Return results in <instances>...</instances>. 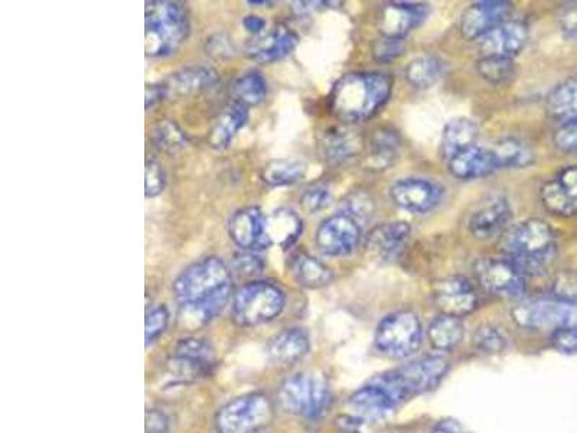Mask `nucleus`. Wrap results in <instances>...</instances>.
I'll list each match as a JSON object with an SVG mask.
<instances>
[{"label": "nucleus", "instance_id": "obj_1", "mask_svg": "<svg viewBox=\"0 0 577 433\" xmlns=\"http://www.w3.org/2000/svg\"><path fill=\"white\" fill-rule=\"evenodd\" d=\"M174 293L182 306L181 321L189 327H200L218 317L230 302V269L220 257H204L176 278Z\"/></svg>", "mask_w": 577, "mask_h": 433}, {"label": "nucleus", "instance_id": "obj_2", "mask_svg": "<svg viewBox=\"0 0 577 433\" xmlns=\"http://www.w3.org/2000/svg\"><path fill=\"white\" fill-rule=\"evenodd\" d=\"M393 78L380 71H358L339 78L329 94L331 112L345 123H360L389 102Z\"/></svg>", "mask_w": 577, "mask_h": 433}, {"label": "nucleus", "instance_id": "obj_3", "mask_svg": "<svg viewBox=\"0 0 577 433\" xmlns=\"http://www.w3.org/2000/svg\"><path fill=\"white\" fill-rule=\"evenodd\" d=\"M505 257L524 275H543L557 255V237L549 223L540 218L521 221L505 231L501 242Z\"/></svg>", "mask_w": 577, "mask_h": 433}, {"label": "nucleus", "instance_id": "obj_4", "mask_svg": "<svg viewBox=\"0 0 577 433\" xmlns=\"http://www.w3.org/2000/svg\"><path fill=\"white\" fill-rule=\"evenodd\" d=\"M187 9L179 2L152 0L145 8V51L151 58L176 54L189 37Z\"/></svg>", "mask_w": 577, "mask_h": 433}, {"label": "nucleus", "instance_id": "obj_5", "mask_svg": "<svg viewBox=\"0 0 577 433\" xmlns=\"http://www.w3.org/2000/svg\"><path fill=\"white\" fill-rule=\"evenodd\" d=\"M449 366L442 357H425L389 373L381 374L373 382L380 384L397 405L409 397L430 392L442 382Z\"/></svg>", "mask_w": 577, "mask_h": 433}, {"label": "nucleus", "instance_id": "obj_6", "mask_svg": "<svg viewBox=\"0 0 577 433\" xmlns=\"http://www.w3.org/2000/svg\"><path fill=\"white\" fill-rule=\"evenodd\" d=\"M285 292L275 283H247L233 299V317L243 327L264 324L279 317L285 309Z\"/></svg>", "mask_w": 577, "mask_h": 433}, {"label": "nucleus", "instance_id": "obj_7", "mask_svg": "<svg viewBox=\"0 0 577 433\" xmlns=\"http://www.w3.org/2000/svg\"><path fill=\"white\" fill-rule=\"evenodd\" d=\"M513 317L520 327L559 332L577 328V301L554 295L518 305Z\"/></svg>", "mask_w": 577, "mask_h": 433}, {"label": "nucleus", "instance_id": "obj_8", "mask_svg": "<svg viewBox=\"0 0 577 433\" xmlns=\"http://www.w3.org/2000/svg\"><path fill=\"white\" fill-rule=\"evenodd\" d=\"M279 400L286 412L306 419H318L331 405V392L322 377L296 374L280 387Z\"/></svg>", "mask_w": 577, "mask_h": 433}, {"label": "nucleus", "instance_id": "obj_9", "mask_svg": "<svg viewBox=\"0 0 577 433\" xmlns=\"http://www.w3.org/2000/svg\"><path fill=\"white\" fill-rule=\"evenodd\" d=\"M273 419V406L260 393L241 396L227 403L215 418L218 433H256Z\"/></svg>", "mask_w": 577, "mask_h": 433}, {"label": "nucleus", "instance_id": "obj_10", "mask_svg": "<svg viewBox=\"0 0 577 433\" xmlns=\"http://www.w3.org/2000/svg\"><path fill=\"white\" fill-rule=\"evenodd\" d=\"M422 344V322L413 312L402 311L383 319L376 331V345L381 353L406 358Z\"/></svg>", "mask_w": 577, "mask_h": 433}, {"label": "nucleus", "instance_id": "obj_11", "mask_svg": "<svg viewBox=\"0 0 577 433\" xmlns=\"http://www.w3.org/2000/svg\"><path fill=\"white\" fill-rule=\"evenodd\" d=\"M475 273L485 291L500 298L515 301L526 292V275L507 257L479 260Z\"/></svg>", "mask_w": 577, "mask_h": 433}, {"label": "nucleus", "instance_id": "obj_12", "mask_svg": "<svg viewBox=\"0 0 577 433\" xmlns=\"http://www.w3.org/2000/svg\"><path fill=\"white\" fill-rule=\"evenodd\" d=\"M361 240L358 221L339 213L322 221L315 234V243L324 255L332 257L348 256L357 249Z\"/></svg>", "mask_w": 577, "mask_h": 433}, {"label": "nucleus", "instance_id": "obj_13", "mask_svg": "<svg viewBox=\"0 0 577 433\" xmlns=\"http://www.w3.org/2000/svg\"><path fill=\"white\" fill-rule=\"evenodd\" d=\"M391 201L413 214H426L435 210L443 198V187L425 178H404L390 188Z\"/></svg>", "mask_w": 577, "mask_h": 433}, {"label": "nucleus", "instance_id": "obj_14", "mask_svg": "<svg viewBox=\"0 0 577 433\" xmlns=\"http://www.w3.org/2000/svg\"><path fill=\"white\" fill-rule=\"evenodd\" d=\"M540 197L543 207L554 216H577V165L560 169L544 182Z\"/></svg>", "mask_w": 577, "mask_h": 433}, {"label": "nucleus", "instance_id": "obj_15", "mask_svg": "<svg viewBox=\"0 0 577 433\" xmlns=\"http://www.w3.org/2000/svg\"><path fill=\"white\" fill-rule=\"evenodd\" d=\"M429 15V8L422 3H387L378 13V29L381 37L402 39L414 31Z\"/></svg>", "mask_w": 577, "mask_h": 433}, {"label": "nucleus", "instance_id": "obj_16", "mask_svg": "<svg viewBox=\"0 0 577 433\" xmlns=\"http://www.w3.org/2000/svg\"><path fill=\"white\" fill-rule=\"evenodd\" d=\"M433 301L442 314L462 318L477 308L478 296L468 279L455 276L433 285Z\"/></svg>", "mask_w": 577, "mask_h": 433}, {"label": "nucleus", "instance_id": "obj_17", "mask_svg": "<svg viewBox=\"0 0 577 433\" xmlns=\"http://www.w3.org/2000/svg\"><path fill=\"white\" fill-rule=\"evenodd\" d=\"M299 37L285 25H277L251 39L246 47L247 57L260 64H273L288 57L298 45Z\"/></svg>", "mask_w": 577, "mask_h": 433}, {"label": "nucleus", "instance_id": "obj_18", "mask_svg": "<svg viewBox=\"0 0 577 433\" xmlns=\"http://www.w3.org/2000/svg\"><path fill=\"white\" fill-rule=\"evenodd\" d=\"M484 57L510 58L524 50L528 41V26L523 21H505L478 39Z\"/></svg>", "mask_w": 577, "mask_h": 433}, {"label": "nucleus", "instance_id": "obj_19", "mask_svg": "<svg viewBox=\"0 0 577 433\" xmlns=\"http://www.w3.org/2000/svg\"><path fill=\"white\" fill-rule=\"evenodd\" d=\"M511 3L508 2H478L466 9L461 21L462 37L475 41L481 39L505 21L511 12Z\"/></svg>", "mask_w": 577, "mask_h": 433}, {"label": "nucleus", "instance_id": "obj_20", "mask_svg": "<svg viewBox=\"0 0 577 433\" xmlns=\"http://www.w3.org/2000/svg\"><path fill=\"white\" fill-rule=\"evenodd\" d=\"M510 203L502 195L488 198L469 218V231L478 240H490L504 233L511 220Z\"/></svg>", "mask_w": 577, "mask_h": 433}, {"label": "nucleus", "instance_id": "obj_21", "mask_svg": "<svg viewBox=\"0 0 577 433\" xmlns=\"http://www.w3.org/2000/svg\"><path fill=\"white\" fill-rule=\"evenodd\" d=\"M264 217L266 214L257 207H247L237 211L228 224V234L243 252H262L269 249L264 237Z\"/></svg>", "mask_w": 577, "mask_h": 433}, {"label": "nucleus", "instance_id": "obj_22", "mask_svg": "<svg viewBox=\"0 0 577 433\" xmlns=\"http://www.w3.org/2000/svg\"><path fill=\"white\" fill-rule=\"evenodd\" d=\"M410 224L406 221H391L374 227L365 239V249L383 262L396 259L409 242Z\"/></svg>", "mask_w": 577, "mask_h": 433}, {"label": "nucleus", "instance_id": "obj_23", "mask_svg": "<svg viewBox=\"0 0 577 433\" xmlns=\"http://www.w3.org/2000/svg\"><path fill=\"white\" fill-rule=\"evenodd\" d=\"M215 83H217V73L213 68L192 65V67L182 68L171 74L161 84L164 87L166 99H176V97L194 96L202 91L213 89Z\"/></svg>", "mask_w": 577, "mask_h": 433}, {"label": "nucleus", "instance_id": "obj_24", "mask_svg": "<svg viewBox=\"0 0 577 433\" xmlns=\"http://www.w3.org/2000/svg\"><path fill=\"white\" fill-rule=\"evenodd\" d=\"M449 171L459 179H478L488 177L500 169L497 156L492 148L472 145L456 153L449 159Z\"/></svg>", "mask_w": 577, "mask_h": 433}, {"label": "nucleus", "instance_id": "obj_25", "mask_svg": "<svg viewBox=\"0 0 577 433\" xmlns=\"http://www.w3.org/2000/svg\"><path fill=\"white\" fill-rule=\"evenodd\" d=\"M302 233V218L290 208H277L264 217V237L269 247L277 246L288 250L295 246Z\"/></svg>", "mask_w": 577, "mask_h": 433}, {"label": "nucleus", "instance_id": "obj_26", "mask_svg": "<svg viewBox=\"0 0 577 433\" xmlns=\"http://www.w3.org/2000/svg\"><path fill=\"white\" fill-rule=\"evenodd\" d=\"M309 351V337L302 328H286L270 340L267 353L277 366H292Z\"/></svg>", "mask_w": 577, "mask_h": 433}, {"label": "nucleus", "instance_id": "obj_27", "mask_svg": "<svg viewBox=\"0 0 577 433\" xmlns=\"http://www.w3.org/2000/svg\"><path fill=\"white\" fill-rule=\"evenodd\" d=\"M249 122V107L237 102H231L221 110L217 120L214 122L208 143L215 151H223L228 148L237 133Z\"/></svg>", "mask_w": 577, "mask_h": 433}, {"label": "nucleus", "instance_id": "obj_28", "mask_svg": "<svg viewBox=\"0 0 577 433\" xmlns=\"http://www.w3.org/2000/svg\"><path fill=\"white\" fill-rule=\"evenodd\" d=\"M321 148L329 164L341 165L361 152L363 139L354 130L334 128L325 133Z\"/></svg>", "mask_w": 577, "mask_h": 433}, {"label": "nucleus", "instance_id": "obj_29", "mask_svg": "<svg viewBox=\"0 0 577 433\" xmlns=\"http://www.w3.org/2000/svg\"><path fill=\"white\" fill-rule=\"evenodd\" d=\"M546 112L562 125L577 122V77L563 81L550 91L546 99Z\"/></svg>", "mask_w": 577, "mask_h": 433}, {"label": "nucleus", "instance_id": "obj_30", "mask_svg": "<svg viewBox=\"0 0 577 433\" xmlns=\"http://www.w3.org/2000/svg\"><path fill=\"white\" fill-rule=\"evenodd\" d=\"M175 353L181 373L184 371L192 374L205 373L214 363L213 348L204 340L197 338H185L179 341Z\"/></svg>", "mask_w": 577, "mask_h": 433}, {"label": "nucleus", "instance_id": "obj_31", "mask_svg": "<svg viewBox=\"0 0 577 433\" xmlns=\"http://www.w3.org/2000/svg\"><path fill=\"white\" fill-rule=\"evenodd\" d=\"M350 402L361 415L371 419L383 418L391 410L397 408V403L394 402L393 397L376 382L361 387L351 397Z\"/></svg>", "mask_w": 577, "mask_h": 433}, {"label": "nucleus", "instance_id": "obj_32", "mask_svg": "<svg viewBox=\"0 0 577 433\" xmlns=\"http://www.w3.org/2000/svg\"><path fill=\"white\" fill-rule=\"evenodd\" d=\"M478 138V125L468 117L453 119L442 133V155L451 159L456 153L464 151L469 146L475 145Z\"/></svg>", "mask_w": 577, "mask_h": 433}, {"label": "nucleus", "instance_id": "obj_33", "mask_svg": "<svg viewBox=\"0 0 577 433\" xmlns=\"http://www.w3.org/2000/svg\"><path fill=\"white\" fill-rule=\"evenodd\" d=\"M290 270L295 281L303 288L318 289L332 281V273L327 265L308 253L293 256L290 260Z\"/></svg>", "mask_w": 577, "mask_h": 433}, {"label": "nucleus", "instance_id": "obj_34", "mask_svg": "<svg viewBox=\"0 0 577 433\" xmlns=\"http://www.w3.org/2000/svg\"><path fill=\"white\" fill-rule=\"evenodd\" d=\"M400 143L402 142L396 130L383 128L374 132L371 136L367 161H365L367 168L378 169V171L389 168L399 155Z\"/></svg>", "mask_w": 577, "mask_h": 433}, {"label": "nucleus", "instance_id": "obj_35", "mask_svg": "<svg viewBox=\"0 0 577 433\" xmlns=\"http://www.w3.org/2000/svg\"><path fill=\"white\" fill-rule=\"evenodd\" d=\"M445 71L446 64L440 58L425 55V57L414 58L410 61L404 71V76L416 89L426 90L442 80Z\"/></svg>", "mask_w": 577, "mask_h": 433}, {"label": "nucleus", "instance_id": "obj_36", "mask_svg": "<svg viewBox=\"0 0 577 433\" xmlns=\"http://www.w3.org/2000/svg\"><path fill=\"white\" fill-rule=\"evenodd\" d=\"M465 327L461 318L451 315H439L429 327L430 344L440 351H449L458 347L464 338Z\"/></svg>", "mask_w": 577, "mask_h": 433}, {"label": "nucleus", "instance_id": "obj_37", "mask_svg": "<svg viewBox=\"0 0 577 433\" xmlns=\"http://www.w3.org/2000/svg\"><path fill=\"white\" fill-rule=\"evenodd\" d=\"M231 93H233L234 102L246 107L257 106L267 96L266 78L259 71H246L234 80Z\"/></svg>", "mask_w": 577, "mask_h": 433}, {"label": "nucleus", "instance_id": "obj_38", "mask_svg": "<svg viewBox=\"0 0 577 433\" xmlns=\"http://www.w3.org/2000/svg\"><path fill=\"white\" fill-rule=\"evenodd\" d=\"M305 165L292 159H276L262 169L264 184L272 188L290 187L305 177Z\"/></svg>", "mask_w": 577, "mask_h": 433}, {"label": "nucleus", "instance_id": "obj_39", "mask_svg": "<svg viewBox=\"0 0 577 433\" xmlns=\"http://www.w3.org/2000/svg\"><path fill=\"white\" fill-rule=\"evenodd\" d=\"M492 151L497 156L500 169L526 168L534 161L533 152L526 143L514 138L502 139L495 148H492Z\"/></svg>", "mask_w": 577, "mask_h": 433}, {"label": "nucleus", "instance_id": "obj_40", "mask_svg": "<svg viewBox=\"0 0 577 433\" xmlns=\"http://www.w3.org/2000/svg\"><path fill=\"white\" fill-rule=\"evenodd\" d=\"M151 138L153 146L165 153L181 151L187 145V135L174 120H161L153 128Z\"/></svg>", "mask_w": 577, "mask_h": 433}, {"label": "nucleus", "instance_id": "obj_41", "mask_svg": "<svg viewBox=\"0 0 577 433\" xmlns=\"http://www.w3.org/2000/svg\"><path fill=\"white\" fill-rule=\"evenodd\" d=\"M477 71L488 83L500 86L514 77L515 65L510 58L482 57L477 63Z\"/></svg>", "mask_w": 577, "mask_h": 433}, {"label": "nucleus", "instance_id": "obj_42", "mask_svg": "<svg viewBox=\"0 0 577 433\" xmlns=\"http://www.w3.org/2000/svg\"><path fill=\"white\" fill-rule=\"evenodd\" d=\"M342 213L354 218L358 223H364L373 217L374 201L365 192H352L342 201Z\"/></svg>", "mask_w": 577, "mask_h": 433}, {"label": "nucleus", "instance_id": "obj_43", "mask_svg": "<svg viewBox=\"0 0 577 433\" xmlns=\"http://www.w3.org/2000/svg\"><path fill=\"white\" fill-rule=\"evenodd\" d=\"M505 340L502 332L498 328L492 327V325H484V327L478 328L477 332L474 334V345L479 351L485 354H498L504 350Z\"/></svg>", "mask_w": 577, "mask_h": 433}, {"label": "nucleus", "instance_id": "obj_44", "mask_svg": "<svg viewBox=\"0 0 577 433\" xmlns=\"http://www.w3.org/2000/svg\"><path fill=\"white\" fill-rule=\"evenodd\" d=\"M166 172L159 162L148 159L145 165V195L146 198H156L165 191Z\"/></svg>", "mask_w": 577, "mask_h": 433}, {"label": "nucleus", "instance_id": "obj_45", "mask_svg": "<svg viewBox=\"0 0 577 433\" xmlns=\"http://www.w3.org/2000/svg\"><path fill=\"white\" fill-rule=\"evenodd\" d=\"M169 312L165 305H158L146 314L145 338L146 344H152L156 338L161 337L168 327Z\"/></svg>", "mask_w": 577, "mask_h": 433}, {"label": "nucleus", "instance_id": "obj_46", "mask_svg": "<svg viewBox=\"0 0 577 433\" xmlns=\"http://www.w3.org/2000/svg\"><path fill=\"white\" fill-rule=\"evenodd\" d=\"M329 200H331V192H329L328 188L325 185L316 184L303 191L301 204L303 210L314 214L324 210L329 204Z\"/></svg>", "mask_w": 577, "mask_h": 433}, {"label": "nucleus", "instance_id": "obj_47", "mask_svg": "<svg viewBox=\"0 0 577 433\" xmlns=\"http://www.w3.org/2000/svg\"><path fill=\"white\" fill-rule=\"evenodd\" d=\"M231 265H233L234 272L241 276H256L264 269L262 257L254 252L236 253L231 260Z\"/></svg>", "mask_w": 577, "mask_h": 433}, {"label": "nucleus", "instance_id": "obj_48", "mask_svg": "<svg viewBox=\"0 0 577 433\" xmlns=\"http://www.w3.org/2000/svg\"><path fill=\"white\" fill-rule=\"evenodd\" d=\"M205 52L215 60H227L234 57L236 48H234L233 39L226 34H214L205 41Z\"/></svg>", "mask_w": 577, "mask_h": 433}, {"label": "nucleus", "instance_id": "obj_49", "mask_svg": "<svg viewBox=\"0 0 577 433\" xmlns=\"http://www.w3.org/2000/svg\"><path fill=\"white\" fill-rule=\"evenodd\" d=\"M404 52V41L402 39L384 38L378 39L373 47L374 58L380 63H390L396 60Z\"/></svg>", "mask_w": 577, "mask_h": 433}, {"label": "nucleus", "instance_id": "obj_50", "mask_svg": "<svg viewBox=\"0 0 577 433\" xmlns=\"http://www.w3.org/2000/svg\"><path fill=\"white\" fill-rule=\"evenodd\" d=\"M554 146L565 153H577V122L566 123L556 130Z\"/></svg>", "mask_w": 577, "mask_h": 433}, {"label": "nucleus", "instance_id": "obj_51", "mask_svg": "<svg viewBox=\"0 0 577 433\" xmlns=\"http://www.w3.org/2000/svg\"><path fill=\"white\" fill-rule=\"evenodd\" d=\"M552 344L560 353L577 356V328L554 332Z\"/></svg>", "mask_w": 577, "mask_h": 433}, {"label": "nucleus", "instance_id": "obj_52", "mask_svg": "<svg viewBox=\"0 0 577 433\" xmlns=\"http://www.w3.org/2000/svg\"><path fill=\"white\" fill-rule=\"evenodd\" d=\"M168 428L169 421L164 413L159 412V410L146 412V433H166Z\"/></svg>", "mask_w": 577, "mask_h": 433}, {"label": "nucleus", "instance_id": "obj_53", "mask_svg": "<svg viewBox=\"0 0 577 433\" xmlns=\"http://www.w3.org/2000/svg\"><path fill=\"white\" fill-rule=\"evenodd\" d=\"M165 99V90L161 83L149 84V86L146 87V110H151L153 106H156V104L161 103L162 100Z\"/></svg>", "mask_w": 577, "mask_h": 433}, {"label": "nucleus", "instance_id": "obj_54", "mask_svg": "<svg viewBox=\"0 0 577 433\" xmlns=\"http://www.w3.org/2000/svg\"><path fill=\"white\" fill-rule=\"evenodd\" d=\"M243 26L249 34L257 37V35L263 34L264 28H266V21L257 15H247L246 18H243Z\"/></svg>", "mask_w": 577, "mask_h": 433}, {"label": "nucleus", "instance_id": "obj_55", "mask_svg": "<svg viewBox=\"0 0 577 433\" xmlns=\"http://www.w3.org/2000/svg\"><path fill=\"white\" fill-rule=\"evenodd\" d=\"M433 433H471L466 431L464 426L461 425L458 421H443L440 422L435 429H433Z\"/></svg>", "mask_w": 577, "mask_h": 433}, {"label": "nucleus", "instance_id": "obj_56", "mask_svg": "<svg viewBox=\"0 0 577 433\" xmlns=\"http://www.w3.org/2000/svg\"><path fill=\"white\" fill-rule=\"evenodd\" d=\"M247 5L253 6V8H260V6H267L270 5V2H253V0H249V2H247Z\"/></svg>", "mask_w": 577, "mask_h": 433}]
</instances>
